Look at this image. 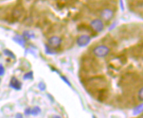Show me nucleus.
I'll return each instance as SVG.
<instances>
[{
  "label": "nucleus",
  "instance_id": "nucleus-1",
  "mask_svg": "<svg viewBox=\"0 0 143 118\" xmlns=\"http://www.w3.org/2000/svg\"><path fill=\"white\" fill-rule=\"evenodd\" d=\"M85 86L88 92L96 95L102 90L107 88V82L103 76H94L89 78Z\"/></svg>",
  "mask_w": 143,
  "mask_h": 118
},
{
  "label": "nucleus",
  "instance_id": "nucleus-2",
  "mask_svg": "<svg viewBox=\"0 0 143 118\" xmlns=\"http://www.w3.org/2000/svg\"><path fill=\"white\" fill-rule=\"evenodd\" d=\"M98 66L99 65L96 63V61L91 58L86 57L83 59V66L86 72H97L98 70Z\"/></svg>",
  "mask_w": 143,
  "mask_h": 118
},
{
  "label": "nucleus",
  "instance_id": "nucleus-3",
  "mask_svg": "<svg viewBox=\"0 0 143 118\" xmlns=\"http://www.w3.org/2000/svg\"><path fill=\"white\" fill-rule=\"evenodd\" d=\"M110 49L106 45H101L97 46L93 49V53L98 58H103L106 56L109 53Z\"/></svg>",
  "mask_w": 143,
  "mask_h": 118
},
{
  "label": "nucleus",
  "instance_id": "nucleus-4",
  "mask_svg": "<svg viewBox=\"0 0 143 118\" xmlns=\"http://www.w3.org/2000/svg\"><path fill=\"white\" fill-rule=\"evenodd\" d=\"M90 27L96 33H100L104 29V24L100 19H95L91 22Z\"/></svg>",
  "mask_w": 143,
  "mask_h": 118
},
{
  "label": "nucleus",
  "instance_id": "nucleus-5",
  "mask_svg": "<svg viewBox=\"0 0 143 118\" xmlns=\"http://www.w3.org/2000/svg\"><path fill=\"white\" fill-rule=\"evenodd\" d=\"M91 41V38L89 35H82L78 37L76 40L77 45L80 47H85L89 44Z\"/></svg>",
  "mask_w": 143,
  "mask_h": 118
},
{
  "label": "nucleus",
  "instance_id": "nucleus-6",
  "mask_svg": "<svg viewBox=\"0 0 143 118\" xmlns=\"http://www.w3.org/2000/svg\"><path fill=\"white\" fill-rule=\"evenodd\" d=\"M62 38L58 36H53L48 41L49 47L53 49H57L60 47L62 44Z\"/></svg>",
  "mask_w": 143,
  "mask_h": 118
},
{
  "label": "nucleus",
  "instance_id": "nucleus-7",
  "mask_svg": "<svg viewBox=\"0 0 143 118\" xmlns=\"http://www.w3.org/2000/svg\"><path fill=\"white\" fill-rule=\"evenodd\" d=\"M113 11L111 9H109V8L103 9L101 12V18H103L106 21H109L111 19H112V18L113 17Z\"/></svg>",
  "mask_w": 143,
  "mask_h": 118
},
{
  "label": "nucleus",
  "instance_id": "nucleus-8",
  "mask_svg": "<svg viewBox=\"0 0 143 118\" xmlns=\"http://www.w3.org/2000/svg\"><path fill=\"white\" fill-rule=\"evenodd\" d=\"M25 13V11L23 9V7L21 6H17L13 9L12 11V17L13 19L19 20L21 19L23 16V14Z\"/></svg>",
  "mask_w": 143,
  "mask_h": 118
},
{
  "label": "nucleus",
  "instance_id": "nucleus-9",
  "mask_svg": "<svg viewBox=\"0 0 143 118\" xmlns=\"http://www.w3.org/2000/svg\"><path fill=\"white\" fill-rule=\"evenodd\" d=\"M9 86L15 90H20L22 88V83L16 77L13 76L11 79Z\"/></svg>",
  "mask_w": 143,
  "mask_h": 118
},
{
  "label": "nucleus",
  "instance_id": "nucleus-10",
  "mask_svg": "<svg viewBox=\"0 0 143 118\" xmlns=\"http://www.w3.org/2000/svg\"><path fill=\"white\" fill-rule=\"evenodd\" d=\"M13 40L14 41L15 43L19 44V45L23 47H25V45L26 43V39H25V38L23 37V36H22V35H15V36L13 38Z\"/></svg>",
  "mask_w": 143,
  "mask_h": 118
},
{
  "label": "nucleus",
  "instance_id": "nucleus-11",
  "mask_svg": "<svg viewBox=\"0 0 143 118\" xmlns=\"http://www.w3.org/2000/svg\"><path fill=\"white\" fill-rule=\"evenodd\" d=\"M23 36L25 38L27 39H31L35 37V33L32 31H25L23 33Z\"/></svg>",
  "mask_w": 143,
  "mask_h": 118
},
{
  "label": "nucleus",
  "instance_id": "nucleus-12",
  "mask_svg": "<svg viewBox=\"0 0 143 118\" xmlns=\"http://www.w3.org/2000/svg\"><path fill=\"white\" fill-rule=\"evenodd\" d=\"M143 110V104H140V105L137 106L136 107L134 108L133 109V115H136L140 114L142 112Z\"/></svg>",
  "mask_w": 143,
  "mask_h": 118
},
{
  "label": "nucleus",
  "instance_id": "nucleus-13",
  "mask_svg": "<svg viewBox=\"0 0 143 118\" xmlns=\"http://www.w3.org/2000/svg\"><path fill=\"white\" fill-rule=\"evenodd\" d=\"M41 112V109L38 106H35L33 109L31 110V115L33 116H37L38 114H40Z\"/></svg>",
  "mask_w": 143,
  "mask_h": 118
},
{
  "label": "nucleus",
  "instance_id": "nucleus-14",
  "mask_svg": "<svg viewBox=\"0 0 143 118\" xmlns=\"http://www.w3.org/2000/svg\"><path fill=\"white\" fill-rule=\"evenodd\" d=\"M4 54H5V56H7L8 57L11 58L12 59H15V55L13 54V52H12L11 50H9V49H5L4 50Z\"/></svg>",
  "mask_w": 143,
  "mask_h": 118
},
{
  "label": "nucleus",
  "instance_id": "nucleus-15",
  "mask_svg": "<svg viewBox=\"0 0 143 118\" xmlns=\"http://www.w3.org/2000/svg\"><path fill=\"white\" fill-rule=\"evenodd\" d=\"M33 78V72L29 71L23 76V80H32Z\"/></svg>",
  "mask_w": 143,
  "mask_h": 118
},
{
  "label": "nucleus",
  "instance_id": "nucleus-16",
  "mask_svg": "<svg viewBox=\"0 0 143 118\" xmlns=\"http://www.w3.org/2000/svg\"><path fill=\"white\" fill-rule=\"evenodd\" d=\"M45 52L48 54H54L56 53V51H54V50H53L51 47L48 46L47 45H45Z\"/></svg>",
  "mask_w": 143,
  "mask_h": 118
},
{
  "label": "nucleus",
  "instance_id": "nucleus-17",
  "mask_svg": "<svg viewBox=\"0 0 143 118\" xmlns=\"http://www.w3.org/2000/svg\"><path fill=\"white\" fill-rule=\"evenodd\" d=\"M60 78H61L62 80L64 81V82L67 85H68L70 87H72L71 83H70V81H69V80H68V78H67L66 77L64 76H62V75H60Z\"/></svg>",
  "mask_w": 143,
  "mask_h": 118
},
{
  "label": "nucleus",
  "instance_id": "nucleus-18",
  "mask_svg": "<svg viewBox=\"0 0 143 118\" xmlns=\"http://www.w3.org/2000/svg\"><path fill=\"white\" fill-rule=\"evenodd\" d=\"M38 88L40 89L41 91H44L46 90V85H45V84L43 82H41L38 84Z\"/></svg>",
  "mask_w": 143,
  "mask_h": 118
},
{
  "label": "nucleus",
  "instance_id": "nucleus-19",
  "mask_svg": "<svg viewBox=\"0 0 143 118\" xmlns=\"http://www.w3.org/2000/svg\"><path fill=\"white\" fill-rule=\"evenodd\" d=\"M143 92V88L142 87H141L140 88V89L139 90V91H138V98H139V100L140 101H142V97H143V95H142V93Z\"/></svg>",
  "mask_w": 143,
  "mask_h": 118
},
{
  "label": "nucleus",
  "instance_id": "nucleus-20",
  "mask_svg": "<svg viewBox=\"0 0 143 118\" xmlns=\"http://www.w3.org/2000/svg\"><path fill=\"white\" fill-rule=\"evenodd\" d=\"M5 74V68L3 66V64H0V76H4Z\"/></svg>",
  "mask_w": 143,
  "mask_h": 118
},
{
  "label": "nucleus",
  "instance_id": "nucleus-21",
  "mask_svg": "<svg viewBox=\"0 0 143 118\" xmlns=\"http://www.w3.org/2000/svg\"><path fill=\"white\" fill-rule=\"evenodd\" d=\"M31 109L30 108H27V109L25 110V114L26 115H30L31 114Z\"/></svg>",
  "mask_w": 143,
  "mask_h": 118
},
{
  "label": "nucleus",
  "instance_id": "nucleus-22",
  "mask_svg": "<svg viewBox=\"0 0 143 118\" xmlns=\"http://www.w3.org/2000/svg\"><path fill=\"white\" fill-rule=\"evenodd\" d=\"M15 118H23V115L21 113H18L15 115Z\"/></svg>",
  "mask_w": 143,
  "mask_h": 118
},
{
  "label": "nucleus",
  "instance_id": "nucleus-23",
  "mask_svg": "<svg viewBox=\"0 0 143 118\" xmlns=\"http://www.w3.org/2000/svg\"><path fill=\"white\" fill-rule=\"evenodd\" d=\"M52 118H62V117L60 116H59V115H53Z\"/></svg>",
  "mask_w": 143,
  "mask_h": 118
},
{
  "label": "nucleus",
  "instance_id": "nucleus-24",
  "mask_svg": "<svg viewBox=\"0 0 143 118\" xmlns=\"http://www.w3.org/2000/svg\"><path fill=\"white\" fill-rule=\"evenodd\" d=\"M120 4H121V9H122V10H123V2H122V1H121Z\"/></svg>",
  "mask_w": 143,
  "mask_h": 118
},
{
  "label": "nucleus",
  "instance_id": "nucleus-25",
  "mask_svg": "<svg viewBox=\"0 0 143 118\" xmlns=\"http://www.w3.org/2000/svg\"><path fill=\"white\" fill-rule=\"evenodd\" d=\"M1 81H2V80H1V78H0V84H1Z\"/></svg>",
  "mask_w": 143,
  "mask_h": 118
}]
</instances>
